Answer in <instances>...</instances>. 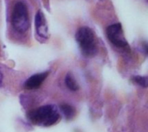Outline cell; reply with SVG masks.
Segmentation results:
<instances>
[{"mask_svg": "<svg viewBox=\"0 0 148 132\" xmlns=\"http://www.w3.org/2000/svg\"><path fill=\"white\" fill-rule=\"evenodd\" d=\"M60 110L63 113L65 118L68 119V120L72 119L75 117V108L72 105H69V104H66V103L65 104H62L60 105Z\"/></svg>", "mask_w": 148, "mask_h": 132, "instance_id": "7", "label": "cell"}, {"mask_svg": "<svg viewBox=\"0 0 148 132\" xmlns=\"http://www.w3.org/2000/svg\"><path fill=\"white\" fill-rule=\"evenodd\" d=\"M2 81H3V74L0 71V86H2Z\"/></svg>", "mask_w": 148, "mask_h": 132, "instance_id": "10", "label": "cell"}, {"mask_svg": "<svg viewBox=\"0 0 148 132\" xmlns=\"http://www.w3.org/2000/svg\"><path fill=\"white\" fill-rule=\"evenodd\" d=\"M36 29L37 34L42 37H47V26L45 24V18L41 11H38L35 18Z\"/></svg>", "mask_w": 148, "mask_h": 132, "instance_id": "6", "label": "cell"}, {"mask_svg": "<svg viewBox=\"0 0 148 132\" xmlns=\"http://www.w3.org/2000/svg\"><path fill=\"white\" fill-rule=\"evenodd\" d=\"M49 75V72H43L41 73L35 74L31 77H29L24 83V87L26 89L31 90V89H36L41 86L42 82L46 80V78Z\"/></svg>", "mask_w": 148, "mask_h": 132, "instance_id": "5", "label": "cell"}, {"mask_svg": "<svg viewBox=\"0 0 148 132\" xmlns=\"http://www.w3.org/2000/svg\"><path fill=\"white\" fill-rule=\"evenodd\" d=\"M121 30H122V28H121V23L112 24L108 26L107 29V34H108V39L114 46L119 47V48H124L127 45V42L121 35L122 32Z\"/></svg>", "mask_w": 148, "mask_h": 132, "instance_id": "4", "label": "cell"}, {"mask_svg": "<svg viewBox=\"0 0 148 132\" xmlns=\"http://www.w3.org/2000/svg\"><path fill=\"white\" fill-rule=\"evenodd\" d=\"M77 42L79 43L82 54L85 56H94L97 52L96 43L93 31L88 27L80 28L75 35Z\"/></svg>", "mask_w": 148, "mask_h": 132, "instance_id": "2", "label": "cell"}, {"mask_svg": "<svg viewBox=\"0 0 148 132\" xmlns=\"http://www.w3.org/2000/svg\"><path fill=\"white\" fill-rule=\"evenodd\" d=\"M65 84H66L67 87H68L69 90H71V91L75 92V91H77V90L79 89L78 84L76 83L75 80L74 79L73 75H72L70 73H67V75H66V77H65Z\"/></svg>", "mask_w": 148, "mask_h": 132, "instance_id": "8", "label": "cell"}, {"mask_svg": "<svg viewBox=\"0 0 148 132\" xmlns=\"http://www.w3.org/2000/svg\"><path fill=\"white\" fill-rule=\"evenodd\" d=\"M27 118L35 125L49 127L59 121L60 113L56 105H47L29 111L27 113Z\"/></svg>", "mask_w": 148, "mask_h": 132, "instance_id": "1", "label": "cell"}, {"mask_svg": "<svg viewBox=\"0 0 148 132\" xmlns=\"http://www.w3.org/2000/svg\"><path fill=\"white\" fill-rule=\"evenodd\" d=\"M11 22L15 30L19 33H24L29 29V15L27 8L23 3L18 2L16 3L12 13Z\"/></svg>", "mask_w": 148, "mask_h": 132, "instance_id": "3", "label": "cell"}, {"mask_svg": "<svg viewBox=\"0 0 148 132\" xmlns=\"http://www.w3.org/2000/svg\"><path fill=\"white\" fill-rule=\"evenodd\" d=\"M133 80L142 87H147V77L146 76H134L133 77Z\"/></svg>", "mask_w": 148, "mask_h": 132, "instance_id": "9", "label": "cell"}]
</instances>
